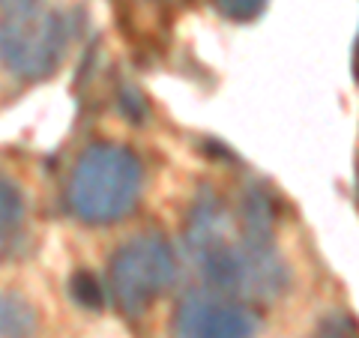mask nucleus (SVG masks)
<instances>
[{
	"instance_id": "nucleus-5",
	"label": "nucleus",
	"mask_w": 359,
	"mask_h": 338,
	"mask_svg": "<svg viewBox=\"0 0 359 338\" xmlns=\"http://www.w3.org/2000/svg\"><path fill=\"white\" fill-rule=\"evenodd\" d=\"M257 330L261 318L252 309L212 290H189L171 318V338H255Z\"/></svg>"
},
{
	"instance_id": "nucleus-6",
	"label": "nucleus",
	"mask_w": 359,
	"mask_h": 338,
	"mask_svg": "<svg viewBox=\"0 0 359 338\" xmlns=\"http://www.w3.org/2000/svg\"><path fill=\"white\" fill-rule=\"evenodd\" d=\"M36 309L21 297H0V338H33L36 335Z\"/></svg>"
},
{
	"instance_id": "nucleus-10",
	"label": "nucleus",
	"mask_w": 359,
	"mask_h": 338,
	"mask_svg": "<svg viewBox=\"0 0 359 338\" xmlns=\"http://www.w3.org/2000/svg\"><path fill=\"white\" fill-rule=\"evenodd\" d=\"M353 75H356V81H359V39H356V51H353Z\"/></svg>"
},
{
	"instance_id": "nucleus-3",
	"label": "nucleus",
	"mask_w": 359,
	"mask_h": 338,
	"mask_svg": "<svg viewBox=\"0 0 359 338\" xmlns=\"http://www.w3.org/2000/svg\"><path fill=\"white\" fill-rule=\"evenodd\" d=\"M66 51V21L45 0H9L0 15V60L18 78H45Z\"/></svg>"
},
{
	"instance_id": "nucleus-8",
	"label": "nucleus",
	"mask_w": 359,
	"mask_h": 338,
	"mask_svg": "<svg viewBox=\"0 0 359 338\" xmlns=\"http://www.w3.org/2000/svg\"><path fill=\"white\" fill-rule=\"evenodd\" d=\"M69 294L72 299L78 302V306H84V309H102V302H105V290L99 288V281L90 276V273H75L72 281H69Z\"/></svg>"
},
{
	"instance_id": "nucleus-4",
	"label": "nucleus",
	"mask_w": 359,
	"mask_h": 338,
	"mask_svg": "<svg viewBox=\"0 0 359 338\" xmlns=\"http://www.w3.org/2000/svg\"><path fill=\"white\" fill-rule=\"evenodd\" d=\"M177 278V255L162 234H138L111 257V294L126 314H144Z\"/></svg>"
},
{
	"instance_id": "nucleus-9",
	"label": "nucleus",
	"mask_w": 359,
	"mask_h": 338,
	"mask_svg": "<svg viewBox=\"0 0 359 338\" xmlns=\"http://www.w3.org/2000/svg\"><path fill=\"white\" fill-rule=\"evenodd\" d=\"M219 9V15L231 18V21H252L264 13L266 0H212Z\"/></svg>"
},
{
	"instance_id": "nucleus-11",
	"label": "nucleus",
	"mask_w": 359,
	"mask_h": 338,
	"mask_svg": "<svg viewBox=\"0 0 359 338\" xmlns=\"http://www.w3.org/2000/svg\"><path fill=\"white\" fill-rule=\"evenodd\" d=\"M320 338H341V332H330V335H320Z\"/></svg>"
},
{
	"instance_id": "nucleus-7",
	"label": "nucleus",
	"mask_w": 359,
	"mask_h": 338,
	"mask_svg": "<svg viewBox=\"0 0 359 338\" xmlns=\"http://www.w3.org/2000/svg\"><path fill=\"white\" fill-rule=\"evenodd\" d=\"M25 219V198L9 177L0 174V236L13 234Z\"/></svg>"
},
{
	"instance_id": "nucleus-1",
	"label": "nucleus",
	"mask_w": 359,
	"mask_h": 338,
	"mask_svg": "<svg viewBox=\"0 0 359 338\" xmlns=\"http://www.w3.org/2000/svg\"><path fill=\"white\" fill-rule=\"evenodd\" d=\"M189 255L216 290H231L245 299H276L287 290V264L264 236L233 228L231 212L212 195L201 198L186 228Z\"/></svg>"
},
{
	"instance_id": "nucleus-2",
	"label": "nucleus",
	"mask_w": 359,
	"mask_h": 338,
	"mask_svg": "<svg viewBox=\"0 0 359 338\" xmlns=\"http://www.w3.org/2000/svg\"><path fill=\"white\" fill-rule=\"evenodd\" d=\"M144 168L132 150L99 141L78 156L66 183L69 212L84 224H114L138 207Z\"/></svg>"
}]
</instances>
